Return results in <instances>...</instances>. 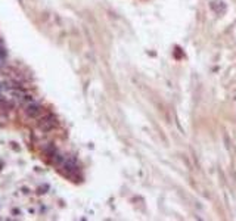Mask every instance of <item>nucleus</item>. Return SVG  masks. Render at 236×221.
Here are the masks:
<instances>
[{
	"label": "nucleus",
	"mask_w": 236,
	"mask_h": 221,
	"mask_svg": "<svg viewBox=\"0 0 236 221\" xmlns=\"http://www.w3.org/2000/svg\"><path fill=\"white\" fill-rule=\"evenodd\" d=\"M40 112V106H37V105H31V106L27 108V114L31 115V117H34V115H37Z\"/></svg>",
	"instance_id": "1"
}]
</instances>
